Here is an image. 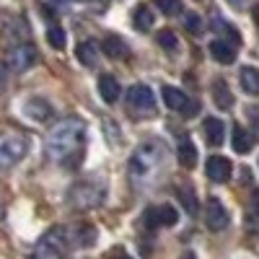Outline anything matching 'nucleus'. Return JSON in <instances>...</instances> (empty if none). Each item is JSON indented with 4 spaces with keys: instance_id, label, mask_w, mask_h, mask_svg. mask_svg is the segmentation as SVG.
<instances>
[{
    "instance_id": "nucleus-31",
    "label": "nucleus",
    "mask_w": 259,
    "mask_h": 259,
    "mask_svg": "<svg viewBox=\"0 0 259 259\" xmlns=\"http://www.w3.org/2000/svg\"><path fill=\"white\" fill-rule=\"evenodd\" d=\"M228 6H233V8H244L246 6V0H226Z\"/></svg>"
},
{
    "instance_id": "nucleus-3",
    "label": "nucleus",
    "mask_w": 259,
    "mask_h": 259,
    "mask_svg": "<svg viewBox=\"0 0 259 259\" xmlns=\"http://www.w3.org/2000/svg\"><path fill=\"white\" fill-rule=\"evenodd\" d=\"M106 197V187L101 182H78L70 194H68V200L73 207L78 210H91V207H99Z\"/></svg>"
},
{
    "instance_id": "nucleus-2",
    "label": "nucleus",
    "mask_w": 259,
    "mask_h": 259,
    "mask_svg": "<svg viewBox=\"0 0 259 259\" xmlns=\"http://www.w3.org/2000/svg\"><path fill=\"white\" fill-rule=\"evenodd\" d=\"M161 163H163V148L153 140H148L135 150L133 158H130V174L135 179H145V177L153 174L156 168H161Z\"/></svg>"
},
{
    "instance_id": "nucleus-24",
    "label": "nucleus",
    "mask_w": 259,
    "mask_h": 259,
    "mask_svg": "<svg viewBox=\"0 0 259 259\" xmlns=\"http://www.w3.org/2000/svg\"><path fill=\"white\" fill-rule=\"evenodd\" d=\"M177 194H179V200H182V205L187 207V212H189V215H194V212L200 210L197 197H194V192H192L189 187H179V189H177Z\"/></svg>"
},
{
    "instance_id": "nucleus-8",
    "label": "nucleus",
    "mask_w": 259,
    "mask_h": 259,
    "mask_svg": "<svg viewBox=\"0 0 259 259\" xmlns=\"http://www.w3.org/2000/svg\"><path fill=\"white\" fill-rule=\"evenodd\" d=\"M145 223L150 228H166V226H177L179 223V210L174 205H156L145 212Z\"/></svg>"
},
{
    "instance_id": "nucleus-22",
    "label": "nucleus",
    "mask_w": 259,
    "mask_h": 259,
    "mask_svg": "<svg viewBox=\"0 0 259 259\" xmlns=\"http://www.w3.org/2000/svg\"><path fill=\"white\" fill-rule=\"evenodd\" d=\"M135 26L140 31H150V26H153V13H150L148 6H138L135 8Z\"/></svg>"
},
{
    "instance_id": "nucleus-26",
    "label": "nucleus",
    "mask_w": 259,
    "mask_h": 259,
    "mask_svg": "<svg viewBox=\"0 0 259 259\" xmlns=\"http://www.w3.org/2000/svg\"><path fill=\"white\" fill-rule=\"evenodd\" d=\"M47 41H50L55 50H62L65 47V31L60 26H50L47 29Z\"/></svg>"
},
{
    "instance_id": "nucleus-15",
    "label": "nucleus",
    "mask_w": 259,
    "mask_h": 259,
    "mask_svg": "<svg viewBox=\"0 0 259 259\" xmlns=\"http://www.w3.org/2000/svg\"><path fill=\"white\" fill-rule=\"evenodd\" d=\"M205 138H207L210 145H223L226 143V127H223V122L215 119V117L205 119Z\"/></svg>"
},
{
    "instance_id": "nucleus-21",
    "label": "nucleus",
    "mask_w": 259,
    "mask_h": 259,
    "mask_svg": "<svg viewBox=\"0 0 259 259\" xmlns=\"http://www.w3.org/2000/svg\"><path fill=\"white\" fill-rule=\"evenodd\" d=\"M68 233H70V231H68ZM70 236H73V241H75L78 246H91V244L96 241V228H91V226H80V228L73 231Z\"/></svg>"
},
{
    "instance_id": "nucleus-16",
    "label": "nucleus",
    "mask_w": 259,
    "mask_h": 259,
    "mask_svg": "<svg viewBox=\"0 0 259 259\" xmlns=\"http://www.w3.org/2000/svg\"><path fill=\"white\" fill-rule=\"evenodd\" d=\"M210 57L221 65H231L233 62V47L223 39H215V41H210Z\"/></svg>"
},
{
    "instance_id": "nucleus-13",
    "label": "nucleus",
    "mask_w": 259,
    "mask_h": 259,
    "mask_svg": "<svg viewBox=\"0 0 259 259\" xmlns=\"http://www.w3.org/2000/svg\"><path fill=\"white\" fill-rule=\"evenodd\" d=\"M75 57L80 60V65H85V68H94L99 62V45L96 41H80L78 50H75Z\"/></svg>"
},
{
    "instance_id": "nucleus-11",
    "label": "nucleus",
    "mask_w": 259,
    "mask_h": 259,
    "mask_svg": "<svg viewBox=\"0 0 259 259\" xmlns=\"http://www.w3.org/2000/svg\"><path fill=\"white\" fill-rule=\"evenodd\" d=\"M205 171L215 184H226L231 177V161H226L223 156H210L205 163Z\"/></svg>"
},
{
    "instance_id": "nucleus-30",
    "label": "nucleus",
    "mask_w": 259,
    "mask_h": 259,
    "mask_svg": "<svg viewBox=\"0 0 259 259\" xmlns=\"http://www.w3.org/2000/svg\"><path fill=\"white\" fill-rule=\"evenodd\" d=\"M251 205H254V212L259 215V189L254 192V197H251Z\"/></svg>"
},
{
    "instance_id": "nucleus-35",
    "label": "nucleus",
    "mask_w": 259,
    "mask_h": 259,
    "mask_svg": "<svg viewBox=\"0 0 259 259\" xmlns=\"http://www.w3.org/2000/svg\"><path fill=\"white\" fill-rule=\"evenodd\" d=\"M119 259H130V256H119Z\"/></svg>"
},
{
    "instance_id": "nucleus-12",
    "label": "nucleus",
    "mask_w": 259,
    "mask_h": 259,
    "mask_svg": "<svg viewBox=\"0 0 259 259\" xmlns=\"http://www.w3.org/2000/svg\"><path fill=\"white\" fill-rule=\"evenodd\" d=\"M101 50H104V55L106 57H112V60H124L127 57V45H124V39L122 36H114V34H109L104 39V45H101Z\"/></svg>"
},
{
    "instance_id": "nucleus-10",
    "label": "nucleus",
    "mask_w": 259,
    "mask_h": 259,
    "mask_svg": "<svg viewBox=\"0 0 259 259\" xmlns=\"http://www.w3.org/2000/svg\"><path fill=\"white\" fill-rule=\"evenodd\" d=\"M127 101H130V106L143 109V112H148V109L153 112V106H156V96H153V91H150L148 85H130Z\"/></svg>"
},
{
    "instance_id": "nucleus-33",
    "label": "nucleus",
    "mask_w": 259,
    "mask_h": 259,
    "mask_svg": "<svg viewBox=\"0 0 259 259\" xmlns=\"http://www.w3.org/2000/svg\"><path fill=\"white\" fill-rule=\"evenodd\" d=\"M254 21H256V24H259V3L254 6Z\"/></svg>"
},
{
    "instance_id": "nucleus-7",
    "label": "nucleus",
    "mask_w": 259,
    "mask_h": 259,
    "mask_svg": "<svg viewBox=\"0 0 259 259\" xmlns=\"http://www.w3.org/2000/svg\"><path fill=\"white\" fill-rule=\"evenodd\" d=\"M36 60H39V57H36V50H34L31 45H18V47H13V50L6 55L8 68L16 70V73H24V70L34 68Z\"/></svg>"
},
{
    "instance_id": "nucleus-27",
    "label": "nucleus",
    "mask_w": 259,
    "mask_h": 259,
    "mask_svg": "<svg viewBox=\"0 0 259 259\" xmlns=\"http://www.w3.org/2000/svg\"><path fill=\"white\" fill-rule=\"evenodd\" d=\"M156 6H158L166 16H177V13H182V0H156Z\"/></svg>"
},
{
    "instance_id": "nucleus-14",
    "label": "nucleus",
    "mask_w": 259,
    "mask_h": 259,
    "mask_svg": "<svg viewBox=\"0 0 259 259\" xmlns=\"http://www.w3.org/2000/svg\"><path fill=\"white\" fill-rule=\"evenodd\" d=\"M99 94L106 104H114L119 99V83L114 75H101L99 78Z\"/></svg>"
},
{
    "instance_id": "nucleus-29",
    "label": "nucleus",
    "mask_w": 259,
    "mask_h": 259,
    "mask_svg": "<svg viewBox=\"0 0 259 259\" xmlns=\"http://www.w3.org/2000/svg\"><path fill=\"white\" fill-rule=\"evenodd\" d=\"M182 112H184L187 117H192V114H197V112H200V104H197V101H189V99H187V104H184V109H182Z\"/></svg>"
},
{
    "instance_id": "nucleus-20",
    "label": "nucleus",
    "mask_w": 259,
    "mask_h": 259,
    "mask_svg": "<svg viewBox=\"0 0 259 259\" xmlns=\"http://www.w3.org/2000/svg\"><path fill=\"white\" fill-rule=\"evenodd\" d=\"M249 148H251V140L246 135V130L241 124H233V150L236 153H249Z\"/></svg>"
},
{
    "instance_id": "nucleus-17",
    "label": "nucleus",
    "mask_w": 259,
    "mask_h": 259,
    "mask_svg": "<svg viewBox=\"0 0 259 259\" xmlns=\"http://www.w3.org/2000/svg\"><path fill=\"white\" fill-rule=\"evenodd\" d=\"M161 96H163V104L168 106L171 112H182L184 104H187L184 91H182V89H174V85H166V89L161 91Z\"/></svg>"
},
{
    "instance_id": "nucleus-18",
    "label": "nucleus",
    "mask_w": 259,
    "mask_h": 259,
    "mask_svg": "<svg viewBox=\"0 0 259 259\" xmlns=\"http://www.w3.org/2000/svg\"><path fill=\"white\" fill-rule=\"evenodd\" d=\"M177 156H179V163H182L184 168H194V163H197V148L192 145V140L182 138V140H179Z\"/></svg>"
},
{
    "instance_id": "nucleus-23",
    "label": "nucleus",
    "mask_w": 259,
    "mask_h": 259,
    "mask_svg": "<svg viewBox=\"0 0 259 259\" xmlns=\"http://www.w3.org/2000/svg\"><path fill=\"white\" fill-rule=\"evenodd\" d=\"M212 99H215V104H218L221 109H231V94H228L223 80H218V83L212 85Z\"/></svg>"
},
{
    "instance_id": "nucleus-34",
    "label": "nucleus",
    "mask_w": 259,
    "mask_h": 259,
    "mask_svg": "<svg viewBox=\"0 0 259 259\" xmlns=\"http://www.w3.org/2000/svg\"><path fill=\"white\" fill-rule=\"evenodd\" d=\"M184 259H194V254H184Z\"/></svg>"
},
{
    "instance_id": "nucleus-19",
    "label": "nucleus",
    "mask_w": 259,
    "mask_h": 259,
    "mask_svg": "<svg viewBox=\"0 0 259 259\" xmlns=\"http://www.w3.org/2000/svg\"><path fill=\"white\" fill-rule=\"evenodd\" d=\"M241 89L246 94H259V70L256 68H244L241 70Z\"/></svg>"
},
{
    "instance_id": "nucleus-6",
    "label": "nucleus",
    "mask_w": 259,
    "mask_h": 259,
    "mask_svg": "<svg viewBox=\"0 0 259 259\" xmlns=\"http://www.w3.org/2000/svg\"><path fill=\"white\" fill-rule=\"evenodd\" d=\"M21 114L26 119L36 122V124H45L50 119H55V106L45 99V96H29L24 104H21Z\"/></svg>"
},
{
    "instance_id": "nucleus-4",
    "label": "nucleus",
    "mask_w": 259,
    "mask_h": 259,
    "mask_svg": "<svg viewBox=\"0 0 259 259\" xmlns=\"http://www.w3.org/2000/svg\"><path fill=\"white\" fill-rule=\"evenodd\" d=\"M68 241H70L68 231H65V228H52L45 239L34 246V251L29 254V259H55L65 249V244H68Z\"/></svg>"
},
{
    "instance_id": "nucleus-32",
    "label": "nucleus",
    "mask_w": 259,
    "mask_h": 259,
    "mask_svg": "<svg viewBox=\"0 0 259 259\" xmlns=\"http://www.w3.org/2000/svg\"><path fill=\"white\" fill-rule=\"evenodd\" d=\"M6 83V68H3V62H0V85Z\"/></svg>"
},
{
    "instance_id": "nucleus-9",
    "label": "nucleus",
    "mask_w": 259,
    "mask_h": 259,
    "mask_svg": "<svg viewBox=\"0 0 259 259\" xmlns=\"http://www.w3.org/2000/svg\"><path fill=\"white\" fill-rule=\"evenodd\" d=\"M228 210L223 207V202L218 200V197H212L210 202H207V212H205V223H207V228L210 231H226L228 228Z\"/></svg>"
},
{
    "instance_id": "nucleus-28",
    "label": "nucleus",
    "mask_w": 259,
    "mask_h": 259,
    "mask_svg": "<svg viewBox=\"0 0 259 259\" xmlns=\"http://www.w3.org/2000/svg\"><path fill=\"white\" fill-rule=\"evenodd\" d=\"M184 26H187L189 31L197 34V31H202V18H200L197 13H187V16H184Z\"/></svg>"
},
{
    "instance_id": "nucleus-25",
    "label": "nucleus",
    "mask_w": 259,
    "mask_h": 259,
    "mask_svg": "<svg viewBox=\"0 0 259 259\" xmlns=\"http://www.w3.org/2000/svg\"><path fill=\"white\" fill-rule=\"evenodd\" d=\"M156 41H158L163 50H177L179 47V41H177V36H174V31H171V29H161L158 36H156Z\"/></svg>"
},
{
    "instance_id": "nucleus-1",
    "label": "nucleus",
    "mask_w": 259,
    "mask_h": 259,
    "mask_svg": "<svg viewBox=\"0 0 259 259\" xmlns=\"http://www.w3.org/2000/svg\"><path fill=\"white\" fill-rule=\"evenodd\" d=\"M85 140V124L75 117L62 119L52 127V133L47 135V153L55 161H68L75 153H80Z\"/></svg>"
},
{
    "instance_id": "nucleus-5",
    "label": "nucleus",
    "mask_w": 259,
    "mask_h": 259,
    "mask_svg": "<svg viewBox=\"0 0 259 259\" xmlns=\"http://www.w3.org/2000/svg\"><path fill=\"white\" fill-rule=\"evenodd\" d=\"M29 153V140L21 135H3L0 138V166H16Z\"/></svg>"
}]
</instances>
